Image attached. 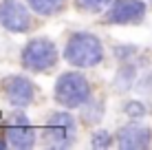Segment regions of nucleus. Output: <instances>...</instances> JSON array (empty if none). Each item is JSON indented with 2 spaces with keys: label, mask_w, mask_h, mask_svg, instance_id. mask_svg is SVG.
I'll return each instance as SVG.
<instances>
[{
  "label": "nucleus",
  "mask_w": 152,
  "mask_h": 150,
  "mask_svg": "<svg viewBox=\"0 0 152 150\" xmlns=\"http://www.w3.org/2000/svg\"><path fill=\"white\" fill-rule=\"evenodd\" d=\"M134 84H137V66H134V64H128V62H126L124 66H119L117 73H115L113 89L117 91V93H126V91L132 89Z\"/></svg>",
  "instance_id": "9d476101"
},
{
  "label": "nucleus",
  "mask_w": 152,
  "mask_h": 150,
  "mask_svg": "<svg viewBox=\"0 0 152 150\" xmlns=\"http://www.w3.org/2000/svg\"><path fill=\"white\" fill-rule=\"evenodd\" d=\"M124 113L130 117V119H141V117H145V113H148V108L143 106V102L139 100H130L124 104Z\"/></svg>",
  "instance_id": "ddd939ff"
},
{
  "label": "nucleus",
  "mask_w": 152,
  "mask_h": 150,
  "mask_svg": "<svg viewBox=\"0 0 152 150\" xmlns=\"http://www.w3.org/2000/svg\"><path fill=\"white\" fill-rule=\"evenodd\" d=\"M150 2H152V0H150Z\"/></svg>",
  "instance_id": "6ab92c4d"
},
{
  "label": "nucleus",
  "mask_w": 152,
  "mask_h": 150,
  "mask_svg": "<svg viewBox=\"0 0 152 150\" xmlns=\"http://www.w3.org/2000/svg\"><path fill=\"white\" fill-rule=\"evenodd\" d=\"M22 64L29 71H49L57 64V46L49 38H33L22 49Z\"/></svg>",
  "instance_id": "7ed1b4c3"
},
{
  "label": "nucleus",
  "mask_w": 152,
  "mask_h": 150,
  "mask_svg": "<svg viewBox=\"0 0 152 150\" xmlns=\"http://www.w3.org/2000/svg\"><path fill=\"white\" fill-rule=\"evenodd\" d=\"M44 135L53 148H71L77 135V121L71 113L57 110L49 117L44 126Z\"/></svg>",
  "instance_id": "20e7f679"
},
{
  "label": "nucleus",
  "mask_w": 152,
  "mask_h": 150,
  "mask_svg": "<svg viewBox=\"0 0 152 150\" xmlns=\"http://www.w3.org/2000/svg\"><path fill=\"white\" fill-rule=\"evenodd\" d=\"M27 4L40 15H53L64 9L66 0H27Z\"/></svg>",
  "instance_id": "9b49d317"
},
{
  "label": "nucleus",
  "mask_w": 152,
  "mask_h": 150,
  "mask_svg": "<svg viewBox=\"0 0 152 150\" xmlns=\"http://www.w3.org/2000/svg\"><path fill=\"white\" fill-rule=\"evenodd\" d=\"M0 24L11 33H27L31 27V13L20 0H0Z\"/></svg>",
  "instance_id": "39448f33"
},
{
  "label": "nucleus",
  "mask_w": 152,
  "mask_h": 150,
  "mask_svg": "<svg viewBox=\"0 0 152 150\" xmlns=\"http://www.w3.org/2000/svg\"><path fill=\"white\" fill-rule=\"evenodd\" d=\"M145 18L143 0H113L106 13L108 24H137Z\"/></svg>",
  "instance_id": "423d86ee"
},
{
  "label": "nucleus",
  "mask_w": 152,
  "mask_h": 150,
  "mask_svg": "<svg viewBox=\"0 0 152 150\" xmlns=\"http://www.w3.org/2000/svg\"><path fill=\"white\" fill-rule=\"evenodd\" d=\"M4 93H7L9 104L15 108H27L29 104H33L35 89L33 82L24 75H11L4 80Z\"/></svg>",
  "instance_id": "0eeeda50"
},
{
  "label": "nucleus",
  "mask_w": 152,
  "mask_h": 150,
  "mask_svg": "<svg viewBox=\"0 0 152 150\" xmlns=\"http://www.w3.org/2000/svg\"><path fill=\"white\" fill-rule=\"evenodd\" d=\"M7 139L13 148L27 150L35 146V130L29 124H13V126L7 128Z\"/></svg>",
  "instance_id": "1a4fd4ad"
},
{
  "label": "nucleus",
  "mask_w": 152,
  "mask_h": 150,
  "mask_svg": "<svg viewBox=\"0 0 152 150\" xmlns=\"http://www.w3.org/2000/svg\"><path fill=\"white\" fill-rule=\"evenodd\" d=\"M7 143H9V139H0V150L7 148Z\"/></svg>",
  "instance_id": "a211bd4d"
},
{
  "label": "nucleus",
  "mask_w": 152,
  "mask_h": 150,
  "mask_svg": "<svg viewBox=\"0 0 152 150\" xmlns=\"http://www.w3.org/2000/svg\"><path fill=\"white\" fill-rule=\"evenodd\" d=\"M113 143V135L108 130H97L93 132V139H91V146L93 148H108Z\"/></svg>",
  "instance_id": "4468645a"
},
{
  "label": "nucleus",
  "mask_w": 152,
  "mask_h": 150,
  "mask_svg": "<svg viewBox=\"0 0 152 150\" xmlns=\"http://www.w3.org/2000/svg\"><path fill=\"white\" fill-rule=\"evenodd\" d=\"M82 108H84V119H86V121H99V119H102V115H104L102 104L95 106V104L88 102V104H84Z\"/></svg>",
  "instance_id": "2eb2a0df"
},
{
  "label": "nucleus",
  "mask_w": 152,
  "mask_h": 150,
  "mask_svg": "<svg viewBox=\"0 0 152 150\" xmlns=\"http://www.w3.org/2000/svg\"><path fill=\"white\" fill-rule=\"evenodd\" d=\"M117 143H119V148H124V150L148 148L152 143V130L148 126H141L137 121H130V124H126V126L119 128Z\"/></svg>",
  "instance_id": "6e6552de"
},
{
  "label": "nucleus",
  "mask_w": 152,
  "mask_h": 150,
  "mask_svg": "<svg viewBox=\"0 0 152 150\" xmlns=\"http://www.w3.org/2000/svg\"><path fill=\"white\" fill-rule=\"evenodd\" d=\"M102 58H104L102 40L93 33H86V31L73 33L64 46V60L73 66H80V69L97 66Z\"/></svg>",
  "instance_id": "f257e3e1"
},
{
  "label": "nucleus",
  "mask_w": 152,
  "mask_h": 150,
  "mask_svg": "<svg viewBox=\"0 0 152 150\" xmlns=\"http://www.w3.org/2000/svg\"><path fill=\"white\" fill-rule=\"evenodd\" d=\"M110 2H113V0H75L77 9L88 11V13H102Z\"/></svg>",
  "instance_id": "f8f14e48"
},
{
  "label": "nucleus",
  "mask_w": 152,
  "mask_h": 150,
  "mask_svg": "<svg viewBox=\"0 0 152 150\" xmlns=\"http://www.w3.org/2000/svg\"><path fill=\"white\" fill-rule=\"evenodd\" d=\"M113 53H115V58H117V60L126 62L128 58H132V55L137 53V46H134V44H121V46H115Z\"/></svg>",
  "instance_id": "dca6fc26"
},
{
  "label": "nucleus",
  "mask_w": 152,
  "mask_h": 150,
  "mask_svg": "<svg viewBox=\"0 0 152 150\" xmlns=\"http://www.w3.org/2000/svg\"><path fill=\"white\" fill-rule=\"evenodd\" d=\"M53 93L57 104H62L64 108H82L84 104L91 102V84L77 71L62 73L55 82Z\"/></svg>",
  "instance_id": "f03ea898"
},
{
  "label": "nucleus",
  "mask_w": 152,
  "mask_h": 150,
  "mask_svg": "<svg viewBox=\"0 0 152 150\" xmlns=\"http://www.w3.org/2000/svg\"><path fill=\"white\" fill-rule=\"evenodd\" d=\"M134 89L141 91V93H152V73H145V75L139 80V84L134 86Z\"/></svg>",
  "instance_id": "f3484780"
}]
</instances>
